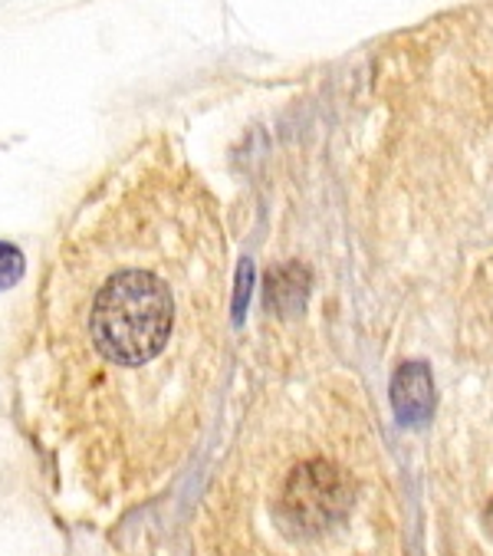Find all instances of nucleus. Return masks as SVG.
I'll use <instances>...</instances> for the list:
<instances>
[{
	"label": "nucleus",
	"mask_w": 493,
	"mask_h": 556,
	"mask_svg": "<svg viewBox=\"0 0 493 556\" xmlns=\"http://www.w3.org/2000/svg\"><path fill=\"white\" fill-rule=\"evenodd\" d=\"M486 530H490V536H493V497H490V504H486Z\"/></svg>",
	"instance_id": "obj_5"
},
{
	"label": "nucleus",
	"mask_w": 493,
	"mask_h": 556,
	"mask_svg": "<svg viewBox=\"0 0 493 556\" xmlns=\"http://www.w3.org/2000/svg\"><path fill=\"white\" fill-rule=\"evenodd\" d=\"M355 475L329 455L300 458L280 481L277 523L296 543L336 533L355 514Z\"/></svg>",
	"instance_id": "obj_2"
},
{
	"label": "nucleus",
	"mask_w": 493,
	"mask_h": 556,
	"mask_svg": "<svg viewBox=\"0 0 493 556\" xmlns=\"http://www.w3.org/2000/svg\"><path fill=\"white\" fill-rule=\"evenodd\" d=\"M227 238L185 188L89 207L53 251L24 359L60 408L168 415L224 372Z\"/></svg>",
	"instance_id": "obj_1"
},
{
	"label": "nucleus",
	"mask_w": 493,
	"mask_h": 556,
	"mask_svg": "<svg viewBox=\"0 0 493 556\" xmlns=\"http://www.w3.org/2000/svg\"><path fill=\"white\" fill-rule=\"evenodd\" d=\"M27 274V257L17 244L11 241H0V293L17 287Z\"/></svg>",
	"instance_id": "obj_4"
},
{
	"label": "nucleus",
	"mask_w": 493,
	"mask_h": 556,
	"mask_svg": "<svg viewBox=\"0 0 493 556\" xmlns=\"http://www.w3.org/2000/svg\"><path fill=\"white\" fill-rule=\"evenodd\" d=\"M392 405L405 425L428 421V415L434 408V382H431V369L425 363H408L399 369V376L392 382Z\"/></svg>",
	"instance_id": "obj_3"
}]
</instances>
